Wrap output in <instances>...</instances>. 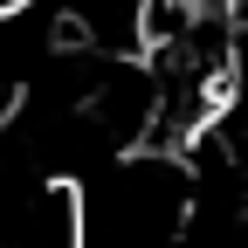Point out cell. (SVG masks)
I'll list each match as a JSON object with an SVG mask.
<instances>
[{
  "label": "cell",
  "instance_id": "7a4b0ae2",
  "mask_svg": "<svg viewBox=\"0 0 248 248\" xmlns=\"http://www.w3.org/2000/svg\"><path fill=\"white\" fill-rule=\"evenodd\" d=\"M21 7H35V0H0V14H21Z\"/></svg>",
  "mask_w": 248,
  "mask_h": 248
},
{
  "label": "cell",
  "instance_id": "6da1fadb",
  "mask_svg": "<svg viewBox=\"0 0 248 248\" xmlns=\"http://www.w3.org/2000/svg\"><path fill=\"white\" fill-rule=\"evenodd\" d=\"M35 14L48 21L55 48H97V55H145V21L152 0H35Z\"/></svg>",
  "mask_w": 248,
  "mask_h": 248
}]
</instances>
